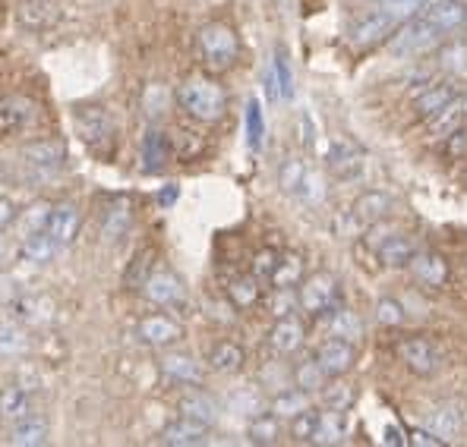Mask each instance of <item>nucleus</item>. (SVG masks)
<instances>
[{"instance_id": "f257e3e1", "label": "nucleus", "mask_w": 467, "mask_h": 447, "mask_svg": "<svg viewBox=\"0 0 467 447\" xmlns=\"http://www.w3.org/2000/svg\"><path fill=\"white\" fill-rule=\"evenodd\" d=\"M177 105L199 123H215L228 111V95L209 76H190L181 88H177Z\"/></svg>"}, {"instance_id": "f03ea898", "label": "nucleus", "mask_w": 467, "mask_h": 447, "mask_svg": "<svg viewBox=\"0 0 467 447\" xmlns=\"http://www.w3.org/2000/svg\"><path fill=\"white\" fill-rule=\"evenodd\" d=\"M73 127L77 136L82 139L92 155L99 157H111L114 155V142H117V127L114 117L105 105H79L73 107Z\"/></svg>"}, {"instance_id": "7ed1b4c3", "label": "nucleus", "mask_w": 467, "mask_h": 447, "mask_svg": "<svg viewBox=\"0 0 467 447\" xmlns=\"http://www.w3.org/2000/svg\"><path fill=\"white\" fill-rule=\"evenodd\" d=\"M196 45H199V57L209 70H228L234 66V60L240 57V41L234 36L231 25L224 23H209L199 29L196 36Z\"/></svg>"}, {"instance_id": "20e7f679", "label": "nucleus", "mask_w": 467, "mask_h": 447, "mask_svg": "<svg viewBox=\"0 0 467 447\" xmlns=\"http://www.w3.org/2000/svg\"><path fill=\"white\" fill-rule=\"evenodd\" d=\"M442 41V32L436 29V25H430L427 19H410V23H404L401 29L391 32V54H398V57H414V54H423V51H432V47Z\"/></svg>"}, {"instance_id": "39448f33", "label": "nucleus", "mask_w": 467, "mask_h": 447, "mask_svg": "<svg viewBox=\"0 0 467 447\" xmlns=\"http://www.w3.org/2000/svg\"><path fill=\"white\" fill-rule=\"evenodd\" d=\"M36 123H38L36 101L23 98V95H4V98H0V136H4V139L32 133Z\"/></svg>"}, {"instance_id": "423d86ee", "label": "nucleus", "mask_w": 467, "mask_h": 447, "mask_svg": "<svg viewBox=\"0 0 467 447\" xmlns=\"http://www.w3.org/2000/svg\"><path fill=\"white\" fill-rule=\"evenodd\" d=\"M297 306L310 315H328L338 306V280L326 271L306 278L304 287L297 290Z\"/></svg>"}, {"instance_id": "0eeeda50", "label": "nucleus", "mask_w": 467, "mask_h": 447, "mask_svg": "<svg viewBox=\"0 0 467 447\" xmlns=\"http://www.w3.org/2000/svg\"><path fill=\"white\" fill-rule=\"evenodd\" d=\"M398 360H401L414 375L427 378L442 369V350H439L432 340H427V337H408V340L398 343Z\"/></svg>"}, {"instance_id": "6e6552de", "label": "nucleus", "mask_w": 467, "mask_h": 447, "mask_svg": "<svg viewBox=\"0 0 467 447\" xmlns=\"http://www.w3.org/2000/svg\"><path fill=\"white\" fill-rule=\"evenodd\" d=\"M367 164V155L360 151V146H354L350 139H335L326 151V168L332 177L338 180H354L357 174Z\"/></svg>"}, {"instance_id": "1a4fd4ad", "label": "nucleus", "mask_w": 467, "mask_h": 447, "mask_svg": "<svg viewBox=\"0 0 467 447\" xmlns=\"http://www.w3.org/2000/svg\"><path fill=\"white\" fill-rule=\"evenodd\" d=\"M45 233L60 252L77 239L79 233V208L73 202H60V205H51V215H47V224H45Z\"/></svg>"}, {"instance_id": "9d476101", "label": "nucleus", "mask_w": 467, "mask_h": 447, "mask_svg": "<svg viewBox=\"0 0 467 447\" xmlns=\"http://www.w3.org/2000/svg\"><path fill=\"white\" fill-rule=\"evenodd\" d=\"M19 157H23V164H29L32 170L54 174V170L64 168L67 148H64V142H57V139H36V142H26V146L19 148Z\"/></svg>"}, {"instance_id": "9b49d317", "label": "nucleus", "mask_w": 467, "mask_h": 447, "mask_svg": "<svg viewBox=\"0 0 467 447\" xmlns=\"http://www.w3.org/2000/svg\"><path fill=\"white\" fill-rule=\"evenodd\" d=\"M313 360L319 362V369L326 372V378H341L345 372H350V366H354L357 353H354V343H350V340L332 337V340L319 343V350H316Z\"/></svg>"}, {"instance_id": "f8f14e48", "label": "nucleus", "mask_w": 467, "mask_h": 447, "mask_svg": "<svg viewBox=\"0 0 467 447\" xmlns=\"http://www.w3.org/2000/svg\"><path fill=\"white\" fill-rule=\"evenodd\" d=\"M140 293L149 302H155V306H177V302L187 300V287H183V280L177 278V274H171V271L149 274Z\"/></svg>"}, {"instance_id": "ddd939ff", "label": "nucleus", "mask_w": 467, "mask_h": 447, "mask_svg": "<svg viewBox=\"0 0 467 447\" xmlns=\"http://www.w3.org/2000/svg\"><path fill=\"white\" fill-rule=\"evenodd\" d=\"M420 19H427L430 25H436L439 32H455L464 25L467 19V4L464 0H427L420 6Z\"/></svg>"}, {"instance_id": "4468645a", "label": "nucleus", "mask_w": 467, "mask_h": 447, "mask_svg": "<svg viewBox=\"0 0 467 447\" xmlns=\"http://www.w3.org/2000/svg\"><path fill=\"white\" fill-rule=\"evenodd\" d=\"M130 227H133V202H130L127 196H114L99 218L101 237H105L108 243H117V239L127 237Z\"/></svg>"}, {"instance_id": "2eb2a0df", "label": "nucleus", "mask_w": 467, "mask_h": 447, "mask_svg": "<svg viewBox=\"0 0 467 447\" xmlns=\"http://www.w3.org/2000/svg\"><path fill=\"white\" fill-rule=\"evenodd\" d=\"M398 29V19L389 16V13H369V16H363L360 23H354V29H350V45L354 47H373L379 45V41H386L391 32Z\"/></svg>"}, {"instance_id": "dca6fc26", "label": "nucleus", "mask_w": 467, "mask_h": 447, "mask_svg": "<svg viewBox=\"0 0 467 447\" xmlns=\"http://www.w3.org/2000/svg\"><path fill=\"white\" fill-rule=\"evenodd\" d=\"M51 442V422H47L41 412H26V416L13 419V429H10V444L16 447H41Z\"/></svg>"}, {"instance_id": "f3484780", "label": "nucleus", "mask_w": 467, "mask_h": 447, "mask_svg": "<svg viewBox=\"0 0 467 447\" xmlns=\"http://www.w3.org/2000/svg\"><path fill=\"white\" fill-rule=\"evenodd\" d=\"M6 306H13V319L23 321V325H47L54 319V300L41 297V293L13 297Z\"/></svg>"}, {"instance_id": "a211bd4d", "label": "nucleus", "mask_w": 467, "mask_h": 447, "mask_svg": "<svg viewBox=\"0 0 467 447\" xmlns=\"http://www.w3.org/2000/svg\"><path fill=\"white\" fill-rule=\"evenodd\" d=\"M205 442H209V425L193 422V419H187V416H177L174 422H168L161 432V444H171V447H199Z\"/></svg>"}, {"instance_id": "6ab92c4d", "label": "nucleus", "mask_w": 467, "mask_h": 447, "mask_svg": "<svg viewBox=\"0 0 467 447\" xmlns=\"http://www.w3.org/2000/svg\"><path fill=\"white\" fill-rule=\"evenodd\" d=\"M389 215H391V196H386V192H379V189L363 192V196L354 202V208H350V218L363 227L382 224Z\"/></svg>"}, {"instance_id": "aec40b11", "label": "nucleus", "mask_w": 467, "mask_h": 447, "mask_svg": "<svg viewBox=\"0 0 467 447\" xmlns=\"http://www.w3.org/2000/svg\"><path fill=\"white\" fill-rule=\"evenodd\" d=\"M427 429L449 444L451 438H458L464 429V407L462 403H442V407H436L427 416Z\"/></svg>"}, {"instance_id": "412c9836", "label": "nucleus", "mask_w": 467, "mask_h": 447, "mask_svg": "<svg viewBox=\"0 0 467 447\" xmlns=\"http://www.w3.org/2000/svg\"><path fill=\"white\" fill-rule=\"evenodd\" d=\"M304 325H300V319H294V315H285V319H278L272 325V331H269V347L275 350V353H281V356H291V353H297L300 347H304Z\"/></svg>"}, {"instance_id": "4be33fe9", "label": "nucleus", "mask_w": 467, "mask_h": 447, "mask_svg": "<svg viewBox=\"0 0 467 447\" xmlns=\"http://www.w3.org/2000/svg\"><path fill=\"white\" fill-rule=\"evenodd\" d=\"M140 337L149 347H171L183 337V328L168 315H149V319L140 321Z\"/></svg>"}, {"instance_id": "5701e85b", "label": "nucleus", "mask_w": 467, "mask_h": 447, "mask_svg": "<svg viewBox=\"0 0 467 447\" xmlns=\"http://www.w3.org/2000/svg\"><path fill=\"white\" fill-rule=\"evenodd\" d=\"M408 268L414 271V278L423 287H442L449 280V261L439 256V252H414Z\"/></svg>"}, {"instance_id": "b1692460", "label": "nucleus", "mask_w": 467, "mask_h": 447, "mask_svg": "<svg viewBox=\"0 0 467 447\" xmlns=\"http://www.w3.org/2000/svg\"><path fill=\"white\" fill-rule=\"evenodd\" d=\"M171 157V146H168V133H161V129H146V136H142L140 142V161H142V170L146 174H158V170L164 168V161Z\"/></svg>"}, {"instance_id": "393cba45", "label": "nucleus", "mask_w": 467, "mask_h": 447, "mask_svg": "<svg viewBox=\"0 0 467 447\" xmlns=\"http://www.w3.org/2000/svg\"><path fill=\"white\" fill-rule=\"evenodd\" d=\"M376 252H379V261L386 268H408L417 246H414V239L404 237V233H386V237L376 243Z\"/></svg>"}, {"instance_id": "a878e982", "label": "nucleus", "mask_w": 467, "mask_h": 447, "mask_svg": "<svg viewBox=\"0 0 467 447\" xmlns=\"http://www.w3.org/2000/svg\"><path fill=\"white\" fill-rule=\"evenodd\" d=\"M32 410H36V388H29V384H10V388H4V394H0V416L13 422V419L26 416Z\"/></svg>"}, {"instance_id": "bb28decb", "label": "nucleus", "mask_w": 467, "mask_h": 447, "mask_svg": "<svg viewBox=\"0 0 467 447\" xmlns=\"http://www.w3.org/2000/svg\"><path fill=\"white\" fill-rule=\"evenodd\" d=\"M177 410H181V416L209 425V429L215 425V419H218V403L212 401L209 394H202V391H187V394L177 401Z\"/></svg>"}, {"instance_id": "cd10ccee", "label": "nucleus", "mask_w": 467, "mask_h": 447, "mask_svg": "<svg viewBox=\"0 0 467 447\" xmlns=\"http://www.w3.org/2000/svg\"><path fill=\"white\" fill-rule=\"evenodd\" d=\"M209 369L212 372H218V375H237L240 369H244V362H246V356H244V350H240V343H234V340H222V343H215V347L209 350Z\"/></svg>"}, {"instance_id": "c85d7f7f", "label": "nucleus", "mask_w": 467, "mask_h": 447, "mask_svg": "<svg viewBox=\"0 0 467 447\" xmlns=\"http://www.w3.org/2000/svg\"><path fill=\"white\" fill-rule=\"evenodd\" d=\"M161 375L174 384H199L202 381V369L193 356H183V353H168L161 360Z\"/></svg>"}, {"instance_id": "c756f323", "label": "nucleus", "mask_w": 467, "mask_h": 447, "mask_svg": "<svg viewBox=\"0 0 467 447\" xmlns=\"http://www.w3.org/2000/svg\"><path fill=\"white\" fill-rule=\"evenodd\" d=\"M455 98V86L451 82H439V86H430L423 88L420 95L414 98V114L420 117V120H430L436 111H442L449 101Z\"/></svg>"}, {"instance_id": "7c9ffc66", "label": "nucleus", "mask_w": 467, "mask_h": 447, "mask_svg": "<svg viewBox=\"0 0 467 447\" xmlns=\"http://www.w3.org/2000/svg\"><path fill=\"white\" fill-rule=\"evenodd\" d=\"M152 261H155V252L149 249V246L136 249L133 259L127 261V271H123V290L140 293L142 284H146V278L152 274Z\"/></svg>"}, {"instance_id": "2f4dec72", "label": "nucleus", "mask_w": 467, "mask_h": 447, "mask_svg": "<svg viewBox=\"0 0 467 447\" xmlns=\"http://www.w3.org/2000/svg\"><path fill=\"white\" fill-rule=\"evenodd\" d=\"M430 133L432 136H439V139H449L455 129H462V123H464V105L458 98H451L449 105L442 107V111H436L430 117Z\"/></svg>"}, {"instance_id": "473e14b6", "label": "nucleus", "mask_w": 467, "mask_h": 447, "mask_svg": "<svg viewBox=\"0 0 467 447\" xmlns=\"http://www.w3.org/2000/svg\"><path fill=\"white\" fill-rule=\"evenodd\" d=\"M246 438H250L253 444H278L281 442V419L275 416V412H256V416L250 419V429H246Z\"/></svg>"}, {"instance_id": "72a5a7b5", "label": "nucleus", "mask_w": 467, "mask_h": 447, "mask_svg": "<svg viewBox=\"0 0 467 447\" xmlns=\"http://www.w3.org/2000/svg\"><path fill=\"white\" fill-rule=\"evenodd\" d=\"M57 19V6L51 0H23L19 4V23L26 29H45Z\"/></svg>"}, {"instance_id": "f704fd0d", "label": "nucleus", "mask_w": 467, "mask_h": 447, "mask_svg": "<svg viewBox=\"0 0 467 447\" xmlns=\"http://www.w3.org/2000/svg\"><path fill=\"white\" fill-rule=\"evenodd\" d=\"M306 407H310V394H306V391L285 388V391H278V394L272 397L269 412H275L278 419H294L297 412H304Z\"/></svg>"}, {"instance_id": "c9c22d12", "label": "nucleus", "mask_w": 467, "mask_h": 447, "mask_svg": "<svg viewBox=\"0 0 467 447\" xmlns=\"http://www.w3.org/2000/svg\"><path fill=\"white\" fill-rule=\"evenodd\" d=\"M29 350V334L19 321L0 325V360H19Z\"/></svg>"}, {"instance_id": "e433bc0d", "label": "nucleus", "mask_w": 467, "mask_h": 447, "mask_svg": "<svg viewBox=\"0 0 467 447\" xmlns=\"http://www.w3.org/2000/svg\"><path fill=\"white\" fill-rule=\"evenodd\" d=\"M300 280H304V259H300L297 252L278 256V265H275L269 284L272 287H297Z\"/></svg>"}, {"instance_id": "4c0bfd02", "label": "nucleus", "mask_w": 467, "mask_h": 447, "mask_svg": "<svg viewBox=\"0 0 467 447\" xmlns=\"http://www.w3.org/2000/svg\"><path fill=\"white\" fill-rule=\"evenodd\" d=\"M341 438H345V412H319V422H316L310 444H338Z\"/></svg>"}, {"instance_id": "58836bf2", "label": "nucleus", "mask_w": 467, "mask_h": 447, "mask_svg": "<svg viewBox=\"0 0 467 447\" xmlns=\"http://www.w3.org/2000/svg\"><path fill=\"white\" fill-rule=\"evenodd\" d=\"M168 146H171V155H177L181 161H190L202 151V136L193 133L190 127H174L168 133Z\"/></svg>"}, {"instance_id": "ea45409f", "label": "nucleus", "mask_w": 467, "mask_h": 447, "mask_svg": "<svg viewBox=\"0 0 467 447\" xmlns=\"http://www.w3.org/2000/svg\"><path fill=\"white\" fill-rule=\"evenodd\" d=\"M228 300L234 309H253L259 302V280L253 274L246 278H234L228 284Z\"/></svg>"}, {"instance_id": "a19ab883", "label": "nucleus", "mask_w": 467, "mask_h": 447, "mask_svg": "<svg viewBox=\"0 0 467 447\" xmlns=\"http://www.w3.org/2000/svg\"><path fill=\"white\" fill-rule=\"evenodd\" d=\"M291 378H294V388L306 391V394H316V391H322V384L328 381L326 372H322L316 360L297 362V366H294V372H291Z\"/></svg>"}, {"instance_id": "79ce46f5", "label": "nucleus", "mask_w": 467, "mask_h": 447, "mask_svg": "<svg viewBox=\"0 0 467 447\" xmlns=\"http://www.w3.org/2000/svg\"><path fill=\"white\" fill-rule=\"evenodd\" d=\"M306 174H310V168H306L300 157H287V161L278 168V187L285 192H291V196H297L306 180Z\"/></svg>"}, {"instance_id": "37998d69", "label": "nucleus", "mask_w": 467, "mask_h": 447, "mask_svg": "<svg viewBox=\"0 0 467 447\" xmlns=\"http://www.w3.org/2000/svg\"><path fill=\"white\" fill-rule=\"evenodd\" d=\"M47 215H51V205H47V202L29 205V208H26L23 215H16V221H19V237L26 239V237H36V233L45 230Z\"/></svg>"}, {"instance_id": "c03bdc74", "label": "nucleus", "mask_w": 467, "mask_h": 447, "mask_svg": "<svg viewBox=\"0 0 467 447\" xmlns=\"http://www.w3.org/2000/svg\"><path fill=\"white\" fill-rule=\"evenodd\" d=\"M57 246L47 239V233L41 230L36 233V237H26L23 239V259H29V261H36V265H47L54 256H57Z\"/></svg>"}, {"instance_id": "a18cd8bd", "label": "nucleus", "mask_w": 467, "mask_h": 447, "mask_svg": "<svg viewBox=\"0 0 467 447\" xmlns=\"http://www.w3.org/2000/svg\"><path fill=\"white\" fill-rule=\"evenodd\" d=\"M328 328H332V334L341 337V340H357V337H360V331H363L360 319H357V315L350 312V309H338V306L332 309Z\"/></svg>"}, {"instance_id": "49530a36", "label": "nucleus", "mask_w": 467, "mask_h": 447, "mask_svg": "<svg viewBox=\"0 0 467 447\" xmlns=\"http://www.w3.org/2000/svg\"><path fill=\"white\" fill-rule=\"evenodd\" d=\"M319 394H322V407H326V410H332V412H348L350 407H354V388H350V384H328V388H326V384H322V391H319Z\"/></svg>"}, {"instance_id": "de8ad7c7", "label": "nucleus", "mask_w": 467, "mask_h": 447, "mask_svg": "<svg viewBox=\"0 0 467 447\" xmlns=\"http://www.w3.org/2000/svg\"><path fill=\"white\" fill-rule=\"evenodd\" d=\"M263 136H265V123H263V107L256 98L246 101V142L253 151L263 148Z\"/></svg>"}, {"instance_id": "09e8293b", "label": "nucleus", "mask_w": 467, "mask_h": 447, "mask_svg": "<svg viewBox=\"0 0 467 447\" xmlns=\"http://www.w3.org/2000/svg\"><path fill=\"white\" fill-rule=\"evenodd\" d=\"M316 422H319V412H316L313 407L297 412V416L291 419V438H294V442H300V444H310L313 432H316Z\"/></svg>"}, {"instance_id": "8fccbe9b", "label": "nucleus", "mask_w": 467, "mask_h": 447, "mask_svg": "<svg viewBox=\"0 0 467 447\" xmlns=\"http://www.w3.org/2000/svg\"><path fill=\"white\" fill-rule=\"evenodd\" d=\"M376 321L379 325H386V328H398V325H404V306L398 300H379L376 302Z\"/></svg>"}, {"instance_id": "3c124183", "label": "nucleus", "mask_w": 467, "mask_h": 447, "mask_svg": "<svg viewBox=\"0 0 467 447\" xmlns=\"http://www.w3.org/2000/svg\"><path fill=\"white\" fill-rule=\"evenodd\" d=\"M272 73H275V82H278V95H281V98H291V95H294V76H291V66H287V54L285 51L275 54Z\"/></svg>"}, {"instance_id": "603ef678", "label": "nucleus", "mask_w": 467, "mask_h": 447, "mask_svg": "<svg viewBox=\"0 0 467 447\" xmlns=\"http://www.w3.org/2000/svg\"><path fill=\"white\" fill-rule=\"evenodd\" d=\"M379 4H382V13H389V16H395L398 23H401V19L420 13V6L427 4V0H379Z\"/></svg>"}, {"instance_id": "864d4df0", "label": "nucleus", "mask_w": 467, "mask_h": 447, "mask_svg": "<svg viewBox=\"0 0 467 447\" xmlns=\"http://www.w3.org/2000/svg\"><path fill=\"white\" fill-rule=\"evenodd\" d=\"M275 265H278V252L275 249H259L256 256H253V278L263 284V280L272 278Z\"/></svg>"}, {"instance_id": "5fc2aeb1", "label": "nucleus", "mask_w": 467, "mask_h": 447, "mask_svg": "<svg viewBox=\"0 0 467 447\" xmlns=\"http://www.w3.org/2000/svg\"><path fill=\"white\" fill-rule=\"evenodd\" d=\"M294 306H297V293H294V287H275V300L269 306L275 312V319H285V315H291Z\"/></svg>"}, {"instance_id": "6e6d98bb", "label": "nucleus", "mask_w": 467, "mask_h": 447, "mask_svg": "<svg viewBox=\"0 0 467 447\" xmlns=\"http://www.w3.org/2000/svg\"><path fill=\"white\" fill-rule=\"evenodd\" d=\"M234 407L244 412V416H256V412L265 410V403H263V397H259L256 391H244V394L234 397Z\"/></svg>"}, {"instance_id": "4d7b16f0", "label": "nucleus", "mask_w": 467, "mask_h": 447, "mask_svg": "<svg viewBox=\"0 0 467 447\" xmlns=\"http://www.w3.org/2000/svg\"><path fill=\"white\" fill-rule=\"evenodd\" d=\"M164 101H168V92H164V86H149L146 92V114L149 117H161L164 114Z\"/></svg>"}, {"instance_id": "13d9d810", "label": "nucleus", "mask_w": 467, "mask_h": 447, "mask_svg": "<svg viewBox=\"0 0 467 447\" xmlns=\"http://www.w3.org/2000/svg\"><path fill=\"white\" fill-rule=\"evenodd\" d=\"M16 205H13V198L0 196V230H6L10 224H16Z\"/></svg>"}, {"instance_id": "bf43d9fd", "label": "nucleus", "mask_w": 467, "mask_h": 447, "mask_svg": "<svg viewBox=\"0 0 467 447\" xmlns=\"http://www.w3.org/2000/svg\"><path fill=\"white\" fill-rule=\"evenodd\" d=\"M410 442H414V444H420V447H442V444H445L442 438H436V435H432L430 429H420V432H414V435H410Z\"/></svg>"}, {"instance_id": "052dcab7", "label": "nucleus", "mask_w": 467, "mask_h": 447, "mask_svg": "<svg viewBox=\"0 0 467 447\" xmlns=\"http://www.w3.org/2000/svg\"><path fill=\"white\" fill-rule=\"evenodd\" d=\"M13 297H16V284H13V278L0 274V306H6Z\"/></svg>"}, {"instance_id": "680f3d73", "label": "nucleus", "mask_w": 467, "mask_h": 447, "mask_svg": "<svg viewBox=\"0 0 467 447\" xmlns=\"http://www.w3.org/2000/svg\"><path fill=\"white\" fill-rule=\"evenodd\" d=\"M386 442L389 444H404V438H401V432H398V429H389L386 432Z\"/></svg>"}, {"instance_id": "e2e57ef3", "label": "nucleus", "mask_w": 467, "mask_h": 447, "mask_svg": "<svg viewBox=\"0 0 467 447\" xmlns=\"http://www.w3.org/2000/svg\"><path fill=\"white\" fill-rule=\"evenodd\" d=\"M174 196H177V189H174V187H171V189H164V192H161V202H164V205H168V202H174Z\"/></svg>"}, {"instance_id": "0e129e2a", "label": "nucleus", "mask_w": 467, "mask_h": 447, "mask_svg": "<svg viewBox=\"0 0 467 447\" xmlns=\"http://www.w3.org/2000/svg\"><path fill=\"white\" fill-rule=\"evenodd\" d=\"M4 252H6V243H4V237H0V259H4Z\"/></svg>"}, {"instance_id": "69168bd1", "label": "nucleus", "mask_w": 467, "mask_h": 447, "mask_svg": "<svg viewBox=\"0 0 467 447\" xmlns=\"http://www.w3.org/2000/svg\"><path fill=\"white\" fill-rule=\"evenodd\" d=\"M462 105H464V114H467V98H464V101H462Z\"/></svg>"}, {"instance_id": "338daca9", "label": "nucleus", "mask_w": 467, "mask_h": 447, "mask_svg": "<svg viewBox=\"0 0 467 447\" xmlns=\"http://www.w3.org/2000/svg\"><path fill=\"white\" fill-rule=\"evenodd\" d=\"M464 23H467V19H464Z\"/></svg>"}]
</instances>
